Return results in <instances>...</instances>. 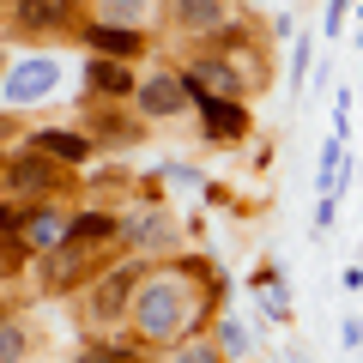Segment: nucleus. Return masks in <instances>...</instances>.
<instances>
[{"instance_id":"f257e3e1","label":"nucleus","mask_w":363,"mask_h":363,"mask_svg":"<svg viewBox=\"0 0 363 363\" xmlns=\"http://www.w3.org/2000/svg\"><path fill=\"white\" fill-rule=\"evenodd\" d=\"M188 321H194V297H188L182 279H152V285L140 291V327H145L152 339L182 333Z\"/></svg>"},{"instance_id":"f03ea898","label":"nucleus","mask_w":363,"mask_h":363,"mask_svg":"<svg viewBox=\"0 0 363 363\" xmlns=\"http://www.w3.org/2000/svg\"><path fill=\"white\" fill-rule=\"evenodd\" d=\"M55 91V61H25L13 67V79H6V104H37V97H49Z\"/></svg>"},{"instance_id":"7ed1b4c3","label":"nucleus","mask_w":363,"mask_h":363,"mask_svg":"<svg viewBox=\"0 0 363 363\" xmlns=\"http://www.w3.org/2000/svg\"><path fill=\"white\" fill-rule=\"evenodd\" d=\"M18 18L37 25V30H55V25L73 18V0H18Z\"/></svg>"},{"instance_id":"20e7f679","label":"nucleus","mask_w":363,"mask_h":363,"mask_svg":"<svg viewBox=\"0 0 363 363\" xmlns=\"http://www.w3.org/2000/svg\"><path fill=\"white\" fill-rule=\"evenodd\" d=\"M248 128V116L236 104H218V97H206V133L212 140H236V133Z\"/></svg>"},{"instance_id":"39448f33","label":"nucleus","mask_w":363,"mask_h":363,"mask_svg":"<svg viewBox=\"0 0 363 363\" xmlns=\"http://www.w3.org/2000/svg\"><path fill=\"white\" fill-rule=\"evenodd\" d=\"M176 104H182V85H176V79L145 85V109H152V116H164V109H176Z\"/></svg>"},{"instance_id":"423d86ee","label":"nucleus","mask_w":363,"mask_h":363,"mask_svg":"<svg viewBox=\"0 0 363 363\" xmlns=\"http://www.w3.org/2000/svg\"><path fill=\"white\" fill-rule=\"evenodd\" d=\"M176 13L194 30H206V25H218V0H176Z\"/></svg>"},{"instance_id":"0eeeda50","label":"nucleus","mask_w":363,"mask_h":363,"mask_svg":"<svg viewBox=\"0 0 363 363\" xmlns=\"http://www.w3.org/2000/svg\"><path fill=\"white\" fill-rule=\"evenodd\" d=\"M91 43H97V49H109V55H133V43H140V37H133V30H109V25H97V30H91Z\"/></svg>"},{"instance_id":"6e6552de","label":"nucleus","mask_w":363,"mask_h":363,"mask_svg":"<svg viewBox=\"0 0 363 363\" xmlns=\"http://www.w3.org/2000/svg\"><path fill=\"white\" fill-rule=\"evenodd\" d=\"M43 152H55V157H85V140H79V133H43Z\"/></svg>"},{"instance_id":"1a4fd4ad","label":"nucleus","mask_w":363,"mask_h":363,"mask_svg":"<svg viewBox=\"0 0 363 363\" xmlns=\"http://www.w3.org/2000/svg\"><path fill=\"white\" fill-rule=\"evenodd\" d=\"M91 73H97V91H128V85H133V79L121 73L116 61H97V67H91Z\"/></svg>"},{"instance_id":"9d476101","label":"nucleus","mask_w":363,"mask_h":363,"mask_svg":"<svg viewBox=\"0 0 363 363\" xmlns=\"http://www.w3.org/2000/svg\"><path fill=\"white\" fill-rule=\"evenodd\" d=\"M109 230H116V224H109V218H97V212L73 224V236H85V242H97V236H109Z\"/></svg>"},{"instance_id":"9b49d317","label":"nucleus","mask_w":363,"mask_h":363,"mask_svg":"<svg viewBox=\"0 0 363 363\" xmlns=\"http://www.w3.org/2000/svg\"><path fill=\"white\" fill-rule=\"evenodd\" d=\"M18 351H25V333H13V327H0V363H13Z\"/></svg>"},{"instance_id":"f8f14e48","label":"nucleus","mask_w":363,"mask_h":363,"mask_svg":"<svg viewBox=\"0 0 363 363\" xmlns=\"http://www.w3.org/2000/svg\"><path fill=\"white\" fill-rule=\"evenodd\" d=\"M13 182H18V188H43V164H37V157H30V164H18Z\"/></svg>"},{"instance_id":"ddd939ff","label":"nucleus","mask_w":363,"mask_h":363,"mask_svg":"<svg viewBox=\"0 0 363 363\" xmlns=\"http://www.w3.org/2000/svg\"><path fill=\"white\" fill-rule=\"evenodd\" d=\"M176 363H218V351H206V345H188Z\"/></svg>"},{"instance_id":"4468645a","label":"nucleus","mask_w":363,"mask_h":363,"mask_svg":"<svg viewBox=\"0 0 363 363\" xmlns=\"http://www.w3.org/2000/svg\"><path fill=\"white\" fill-rule=\"evenodd\" d=\"M6 224H13V212H6V206H0V230H6Z\"/></svg>"},{"instance_id":"2eb2a0df","label":"nucleus","mask_w":363,"mask_h":363,"mask_svg":"<svg viewBox=\"0 0 363 363\" xmlns=\"http://www.w3.org/2000/svg\"><path fill=\"white\" fill-rule=\"evenodd\" d=\"M357 43H363V13H357Z\"/></svg>"},{"instance_id":"dca6fc26","label":"nucleus","mask_w":363,"mask_h":363,"mask_svg":"<svg viewBox=\"0 0 363 363\" xmlns=\"http://www.w3.org/2000/svg\"><path fill=\"white\" fill-rule=\"evenodd\" d=\"M121 363H128V357H121Z\"/></svg>"}]
</instances>
